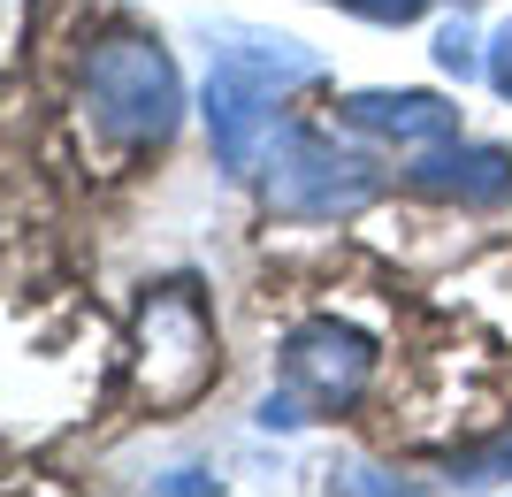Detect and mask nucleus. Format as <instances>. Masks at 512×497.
<instances>
[{
  "label": "nucleus",
  "mask_w": 512,
  "mask_h": 497,
  "mask_svg": "<svg viewBox=\"0 0 512 497\" xmlns=\"http://www.w3.org/2000/svg\"><path fill=\"white\" fill-rule=\"evenodd\" d=\"M214 322L192 283H153L138 299V329H130V390L153 413H184L199 390L214 383Z\"/></svg>",
  "instance_id": "nucleus-1"
},
{
  "label": "nucleus",
  "mask_w": 512,
  "mask_h": 497,
  "mask_svg": "<svg viewBox=\"0 0 512 497\" xmlns=\"http://www.w3.org/2000/svg\"><path fill=\"white\" fill-rule=\"evenodd\" d=\"M314 54L299 39H245V46H222L207 69V130H214V153L230 169H253L260 153V130L276 115V100L291 85L314 77Z\"/></svg>",
  "instance_id": "nucleus-2"
},
{
  "label": "nucleus",
  "mask_w": 512,
  "mask_h": 497,
  "mask_svg": "<svg viewBox=\"0 0 512 497\" xmlns=\"http://www.w3.org/2000/svg\"><path fill=\"white\" fill-rule=\"evenodd\" d=\"M85 108H92V123H100L107 138L161 146L176 130L184 92H176V69L153 39H100L85 54Z\"/></svg>",
  "instance_id": "nucleus-3"
},
{
  "label": "nucleus",
  "mask_w": 512,
  "mask_h": 497,
  "mask_svg": "<svg viewBox=\"0 0 512 497\" xmlns=\"http://www.w3.org/2000/svg\"><path fill=\"white\" fill-rule=\"evenodd\" d=\"M367 199H375L367 161L321 146V138H306V130L276 138V161H268V207H276V215H291V222H344V215H360Z\"/></svg>",
  "instance_id": "nucleus-4"
},
{
  "label": "nucleus",
  "mask_w": 512,
  "mask_h": 497,
  "mask_svg": "<svg viewBox=\"0 0 512 497\" xmlns=\"http://www.w3.org/2000/svg\"><path fill=\"white\" fill-rule=\"evenodd\" d=\"M283 375H291L321 413H344V406H360L367 375H375V345L344 322H299L283 337Z\"/></svg>",
  "instance_id": "nucleus-5"
},
{
  "label": "nucleus",
  "mask_w": 512,
  "mask_h": 497,
  "mask_svg": "<svg viewBox=\"0 0 512 497\" xmlns=\"http://www.w3.org/2000/svg\"><path fill=\"white\" fill-rule=\"evenodd\" d=\"M413 184L421 192H451L467 207H490V199H512V153H497V146L428 153V161H413Z\"/></svg>",
  "instance_id": "nucleus-6"
},
{
  "label": "nucleus",
  "mask_w": 512,
  "mask_h": 497,
  "mask_svg": "<svg viewBox=\"0 0 512 497\" xmlns=\"http://www.w3.org/2000/svg\"><path fill=\"white\" fill-rule=\"evenodd\" d=\"M344 123L421 146V138H451V130H459V108H444L436 92H352V100H344Z\"/></svg>",
  "instance_id": "nucleus-7"
},
{
  "label": "nucleus",
  "mask_w": 512,
  "mask_h": 497,
  "mask_svg": "<svg viewBox=\"0 0 512 497\" xmlns=\"http://www.w3.org/2000/svg\"><path fill=\"white\" fill-rule=\"evenodd\" d=\"M451 299H459V306H474V314H490V322L512 337V245L482 253V260L467 268V276H451Z\"/></svg>",
  "instance_id": "nucleus-8"
},
{
  "label": "nucleus",
  "mask_w": 512,
  "mask_h": 497,
  "mask_svg": "<svg viewBox=\"0 0 512 497\" xmlns=\"http://www.w3.org/2000/svg\"><path fill=\"white\" fill-rule=\"evenodd\" d=\"M451 482H512V436L497 444V452H482V459H467Z\"/></svg>",
  "instance_id": "nucleus-9"
},
{
  "label": "nucleus",
  "mask_w": 512,
  "mask_h": 497,
  "mask_svg": "<svg viewBox=\"0 0 512 497\" xmlns=\"http://www.w3.org/2000/svg\"><path fill=\"white\" fill-rule=\"evenodd\" d=\"M436 62H444L451 77H474V31H459V23H451L444 39H436Z\"/></svg>",
  "instance_id": "nucleus-10"
},
{
  "label": "nucleus",
  "mask_w": 512,
  "mask_h": 497,
  "mask_svg": "<svg viewBox=\"0 0 512 497\" xmlns=\"http://www.w3.org/2000/svg\"><path fill=\"white\" fill-rule=\"evenodd\" d=\"M490 85H497V92L512 100V23L497 31V54H490Z\"/></svg>",
  "instance_id": "nucleus-11"
}]
</instances>
